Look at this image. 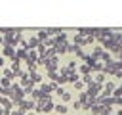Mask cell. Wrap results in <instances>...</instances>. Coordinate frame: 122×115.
Masks as SVG:
<instances>
[{
    "mask_svg": "<svg viewBox=\"0 0 122 115\" xmlns=\"http://www.w3.org/2000/svg\"><path fill=\"white\" fill-rule=\"evenodd\" d=\"M53 100L51 98H42V100H38L36 102V111L38 113H50L51 109H53Z\"/></svg>",
    "mask_w": 122,
    "mask_h": 115,
    "instance_id": "1",
    "label": "cell"
},
{
    "mask_svg": "<svg viewBox=\"0 0 122 115\" xmlns=\"http://www.w3.org/2000/svg\"><path fill=\"white\" fill-rule=\"evenodd\" d=\"M101 90H103V84H95V82H92V84H88V88H86L84 92H86V96H88L90 100H95V98L99 96Z\"/></svg>",
    "mask_w": 122,
    "mask_h": 115,
    "instance_id": "2",
    "label": "cell"
},
{
    "mask_svg": "<svg viewBox=\"0 0 122 115\" xmlns=\"http://www.w3.org/2000/svg\"><path fill=\"white\" fill-rule=\"evenodd\" d=\"M17 107H19V109H23L25 113H29V111L36 109V102H34V100H30V98H25L21 104H17Z\"/></svg>",
    "mask_w": 122,
    "mask_h": 115,
    "instance_id": "3",
    "label": "cell"
},
{
    "mask_svg": "<svg viewBox=\"0 0 122 115\" xmlns=\"http://www.w3.org/2000/svg\"><path fill=\"white\" fill-rule=\"evenodd\" d=\"M46 69L48 71H59V59H57V56L46 61Z\"/></svg>",
    "mask_w": 122,
    "mask_h": 115,
    "instance_id": "4",
    "label": "cell"
},
{
    "mask_svg": "<svg viewBox=\"0 0 122 115\" xmlns=\"http://www.w3.org/2000/svg\"><path fill=\"white\" fill-rule=\"evenodd\" d=\"M53 50H55V56H63V54H67V50H69V44H67V42H63V44H57Z\"/></svg>",
    "mask_w": 122,
    "mask_h": 115,
    "instance_id": "5",
    "label": "cell"
},
{
    "mask_svg": "<svg viewBox=\"0 0 122 115\" xmlns=\"http://www.w3.org/2000/svg\"><path fill=\"white\" fill-rule=\"evenodd\" d=\"M2 56L4 58H15V48L13 46H4V50H2Z\"/></svg>",
    "mask_w": 122,
    "mask_h": 115,
    "instance_id": "6",
    "label": "cell"
},
{
    "mask_svg": "<svg viewBox=\"0 0 122 115\" xmlns=\"http://www.w3.org/2000/svg\"><path fill=\"white\" fill-rule=\"evenodd\" d=\"M27 44H29V50H36V48H38V46H40L42 42H40V40H38L36 36H30V38L27 40Z\"/></svg>",
    "mask_w": 122,
    "mask_h": 115,
    "instance_id": "7",
    "label": "cell"
},
{
    "mask_svg": "<svg viewBox=\"0 0 122 115\" xmlns=\"http://www.w3.org/2000/svg\"><path fill=\"white\" fill-rule=\"evenodd\" d=\"M29 79H30V82H32V84L42 82V75H40V73H36V71H34V73H29Z\"/></svg>",
    "mask_w": 122,
    "mask_h": 115,
    "instance_id": "8",
    "label": "cell"
},
{
    "mask_svg": "<svg viewBox=\"0 0 122 115\" xmlns=\"http://www.w3.org/2000/svg\"><path fill=\"white\" fill-rule=\"evenodd\" d=\"M53 109H55V111H57L59 115H65V113L69 111V107H67L65 104H55V105H53Z\"/></svg>",
    "mask_w": 122,
    "mask_h": 115,
    "instance_id": "9",
    "label": "cell"
},
{
    "mask_svg": "<svg viewBox=\"0 0 122 115\" xmlns=\"http://www.w3.org/2000/svg\"><path fill=\"white\" fill-rule=\"evenodd\" d=\"M103 54H105V50H103L101 46H97V48H93V52H92V56H93L95 59H99V58H101Z\"/></svg>",
    "mask_w": 122,
    "mask_h": 115,
    "instance_id": "10",
    "label": "cell"
},
{
    "mask_svg": "<svg viewBox=\"0 0 122 115\" xmlns=\"http://www.w3.org/2000/svg\"><path fill=\"white\" fill-rule=\"evenodd\" d=\"M11 84H13V82H11L10 79H6V77H2V79H0V86H2L4 90H8V88H10Z\"/></svg>",
    "mask_w": 122,
    "mask_h": 115,
    "instance_id": "11",
    "label": "cell"
},
{
    "mask_svg": "<svg viewBox=\"0 0 122 115\" xmlns=\"http://www.w3.org/2000/svg\"><path fill=\"white\" fill-rule=\"evenodd\" d=\"M80 73H82V75H92V71H90V67H88L86 63L80 65Z\"/></svg>",
    "mask_w": 122,
    "mask_h": 115,
    "instance_id": "12",
    "label": "cell"
},
{
    "mask_svg": "<svg viewBox=\"0 0 122 115\" xmlns=\"http://www.w3.org/2000/svg\"><path fill=\"white\" fill-rule=\"evenodd\" d=\"M72 86H74V88H76V90H84V88H86V84H84V82H82V80H80V79H78V80H76V82H74V84H72Z\"/></svg>",
    "mask_w": 122,
    "mask_h": 115,
    "instance_id": "13",
    "label": "cell"
},
{
    "mask_svg": "<svg viewBox=\"0 0 122 115\" xmlns=\"http://www.w3.org/2000/svg\"><path fill=\"white\" fill-rule=\"evenodd\" d=\"M4 77H6V79H10V80H11V79H13V77H15V75H13V73H11V69H4Z\"/></svg>",
    "mask_w": 122,
    "mask_h": 115,
    "instance_id": "14",
    "label": "cell"
},
{
    "mask_svg": "<svg viewBox=\"0 0 122 115\" xmlns=\"http://www.w3.org/2000/svg\"><path fill=\"white\" fill-rule=\"evenodd\" d=\"M10 115H25V111L23 109H19V107H15V109H11V113Z\"/></svg>",
    "mask_w": 122,
    "mask_h": 115,
    "instance_id": "15",
    "label": "cell"
},
{
    "mask_svg": "<svg viewBox=\"0 0 122 115\" xmlns=\"http://www.w3.org/2000/svg\"><path fill=\"white\" fill-rule=\"evenodd\" d=\"M72 109H82V104H80L78 100H74V102H72Z\"/></svg>",
    "mask_w": 122,
    "mask_h": 115,
    "instance_id": "16",
    "label": "cell"
},
{
    "mask_svg": "<svg viewBox=\"0 0 122 115\" xmlns=\"http://www.w3.org/2000/svg\"><path fill=\"white\" fill-rule=\"evenodd\" d=\"M0 46H6V36L0 34Z\"/></svg>",
    "mask_w": 122,
    "mask_h": 115,
    "instance_id": "17",
    "label": "cell"
},
{
    "mask_svg": "<svg viewBox=\"0 0 122 115\" xmlns=\"http://www.w3.org/2000/svg\"><path fill=\"white\" fill-rule=\"evenodd\" d=\"M114 104H118V105H122V96H120V98H114Z\"/></svg>",
    "mask_w": 122,
    "mask_h": 115,
    "instance_id": "18",
    "label": "cell"
},
{
    "mask_svg": "<svg viewBox=\"0 0 122 115\" xmlns=\"http://www.w3.org/2000/svg\"><path fill=\"white\" fill-rule=\"evenodd\" d=\"M114 77H116V79H122V71H116V73H114Z\"/></svg>",
    "mask_w": 122,
    "mask_h": 115,
    "instance_id": "19",
    "label": "cell"
},
{
    "mask_svg": "<svg viewBox=\"0 0 122 115\" xmlns=\"http://www.w3.org/2000/svg\"><path fill=\"white\" fill-rule=\"evenodd\" d=\"M4 61H6V58H4V56H0V67H4Z\"/></svg>",
    "mask_w": 122,
    "mask_h": 115,
    "instance_id": "20",
    "label": "cell"
},
{
    "mask_svg": "<svg viewBox=\"0 0 122 115\" xmlns=\"http://www.w3.org/2000/svg\"><path fill=\"white\" fill-rule=\"evenodd\" d=\"M25 115H36V113H34V111H29V113H25Z\"/></svg>",
    "mask_w": 122,
    "mask_h": 115,
    "instance_id": "21",
    "label": "cell"
}]
</instances>
